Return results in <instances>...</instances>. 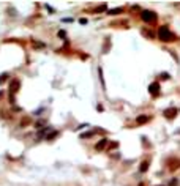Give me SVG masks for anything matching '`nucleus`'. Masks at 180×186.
Here are the masks:
<instances>
[{"label": "nucleus", "mask_w": 180, "mask_h": 186, "mask_svg": "<svg viewBox=\"0 0 180 186\" xmlns=\"http://www.w3.org/2000/svg\"><path fill=\"white\" fill-rule=\"evenodd\" d=\"M158 38L161 41H164V43H171V41L175 39V35L169 30L168 25H163V27H159V30H158Z\"/></svg>", "instance_id": "f257e3e1"}, {"label": "nucleus", "mask_w": 180, "mask_h": 186, "mask_svg": "<svg viewBox=\"0 0 180 186\" xmlns=\"http://www.w3.org/2000/svg\"><path fill=\"white\" fill-rule=\"evenodd\" d=\"M141 17H142L144 22L152 24V22H155V20H156V13H153V11H150V10H144V11L141 13Z\"/></svg>", "instance_id": "f03ea898"}, {"label": "nucleus", "mask_w": 180, "mask_h": 186, "mask_svg": "<svg viewBox=\"0 0 180 186\" xmlns=\"http://www.w3.org/2000/svg\"><path fill=\"white\" fill-rule=\"evenodd\" d=\"M19 90V80L13 79L11 84H10V95H11V102H14V93Z\"/></svg>", "instance_id": "7ed1b4c3"}, {"label": "nucleus", "mask_w": 180, "mask_h": 186, "mask_svg": "<svg viewBox=\"0 0 180 186\" xmlns=\"http://www.w3.org/2000/svg\"><path fill=\"white\" fill-rule=\"evenodd\" d=\"M159 82H152V84L149 85V92H150V95L152 96H158L159 95Z\"/></svg>", "instance_id": "20e7f679"}, {"label": "nucleus", "mask_w": 180, "mask_h": 186, "mask_svg": "<svg viewBox=\"0 0 180 186\" xmlns=\"http://www.w3.org/2000/svg\"><path fill=\"white\" fill-rule=\"evenodd\" d=\"M163 114H164V117H166L168 120H172V118H175V117H177L178 109H177V107H169V109H166Z\"/></svg>", "instance_id": "39448f33"}, {"label": "nucleus", "mask_w": 180, "mask_h": 186, "mask_svg": "<svg viewBox=\"0 0 180 186\" xmlns=\"http://www.w3.org/2000/svg\"><path fill=\"white\" fill-rule=\"evenodd\" d=\"M108 142H109V140H108L106 137H103V139H101V140H99V142L96 143V145H95V150H96V151L104 150V148H106V145H108Z\"/></svg>", "instance_id": "423d86ee"}, {"label": "nucleus", "mask_w": 180, "mask_h": 186, "mask_svg": "<svg viewBox=\"0 0 180 186\" xmlns=\"http://www.w3.org/2000/svg\"><path fill=\"white\" fill-rule=\"evenodd\" d=\"M149 120H150L149 115H139V117L136 118V123H137V125H144V123H147Z\"/></svg>", "instance_id": "0eeeda50"}, {"label": "nucleus", "mask_w": 180, "mask_h": 186, "mask_svg": "<svg viewBox=\"0 0 180 186\" xmlns=\"http://www.w3.org/2000/svg\"><path fill=\"white\" fill-rule=\"evenodd\" d=\"M178 167H180V159H172L169 164V170H175Z\"/></svg>", "instance_id": "6e6552de"}, {"label": "nucleus", "mask_w": 180, "mask_h": 186, "mask_svg": "<svg viewBox=\"0 0 180 186\" xmlns=\"http://www.w3.org/2000/svg\"><path fill=\"white\" fill-rule=\"evenodd\" d=\"M122 11H123V8L118 6V8H114V10H108V14L109 16H115V14H120Z\"/></svg>", "instance_id": "1a4fd4ad"}, {"label": "nucleus", "mask_w": 180, "mask_h": 186, "mask_svg": "<svg viewBox=\"0 0 180 186\" xmlns=\"http://www.w3.org/2000/svg\"><path fill=\"white\" fill-rule=\"evenodd\" d=\"M149 166H150L149 161H142V162H141V167H139V172H147V170H149Z\"/></svg>", "instance_id": "9d476101"}, {"label": "nucleus", "mask_w": 180, "mask_h": 186, "mask_svg": "<svg viewBox=\"0 0 180 186\" xmlns=\"http://www.w3.org/2000/svg\"><path fill=\"white\" fill-rule=\"evenodd\" d=\"M93 136H95V131H87V133L81 134V139H89V137H93Z\"/></svg>", "instance_id": "9b49d317"}, {"label": "nucleus", "mask_w": 180, "mask_h": 186, "mask_svg": "<svg viewBox=\"0 0 180 186\" xmlns=\"http://www.w3.org/2000/svg\"><path fill=\"white\" fill-rule=\"evenodd\" d=\"M57 136H58V131H51V133L46 136V139H48V140H52V139L57 137Z\"/></svg>", "instance_id": "f8f14e48"}, {"label": "nucleus", "mask_w": 180, "mask_h": 186, "mask_svg": "<svg viewBox=\"0 0 180 186\" xmlns=\"http://www.w3.org/2000/svg\"><path fill=\"white\" fill-rule=\"evenodd\" d=\"M32 44H33L35 47H39V49H43V47H46V44H44V43H39V41H35V39L32 41Z\"/></svg>", "instance_id": "ddd939ff"}, {"label": "nucleus", "mask_w": 180, "mask_h": 186, "mask_svg": "<svg viewBox=\"0 0 180 186\" xmlns=\"http://www.w3.org/2000/svg\"><path fill=\"white\" fill-rule=\"evenodd\" d=\"M8 76H10L8 73H2V74H0V85H2L3 82H5V80L8 79Z\"/></svg>", "instance_id": "4468645a"}, {"label": "nucleus", "mask_w": 180, "mask_h": 186, "mask_svg": "<svg viewBox=\"0 0 180 186\" xmlns=\"http://www.w3.org/2000/svg\"><path fill=\"white\" fill-rule=\"evenodd\" d=\"M106 10H108V5L103 3V5H99V6L96 8V13H101V11H106Z\"/></svg>", "instance_id": "2eb2a0df"}, {"label": "nucleus", "mask_w": 180, "mask_h": 186, "mask_svg": "<svg viewBox=\"0 0 180 186\" xmlns=\"http://www.w3.org/2000/svg\"><path fill=\"white\" fill-rule=\"evenodd\" d=\"M44 123H46L44 120H39L38 123H35V128H38V129H39V128H43V125H44Z\"/></svg>", "instance_id": "dca6fc26"}, {"label": "nucleus", "mask_w": 180, "mask_h": 186, "mask_svg": "<svg viewBox=\"0 0 180 186\" xmlns=\"http://www.w3.org/2000/svg\"><path fill=\"white\" fill-rule=\"evenodd\" d=\"M98 74H99V80H101V84H103V87H104V80H103V70H101V68H98Z\"/></svg>", "instance_id": "f3484780"}, {"label": "nucleus", "mask_w": 180, "mask_h": 186, "mask_svg": "<svg viewBox=\"0 0 180 186\" xmlns=\"http://www.w3.org/2000/svg\"><path fill=\"white\" fill-rule=\"evenodd\" d=\"M58 36L62 38V39H65V38H66V32H65V30H58Z\"/></svg>", "instance_id": "a211bd4d"}, {"label": "nucleus", "mask_w": 180, "mask_h": 186, "mask_svg": "<svg viewBox=\"0 0 180 186\" xmlns=\"http://www.w3.org/2000/svg\"><path fill=\"white\" fill-rule=\"evenodd\" d=\"M79 24L85 25V24H87V19H85V17H81V19H79Z\"/></svg>", "instance_id": "6ab92c4d"}, {"label": "nucleus", "mask_w": 180, "mask_h": 186, "mask_svg": "<svg viewBox=\"0 0 180 186\" xmlns=\"http://www.w3.org/2000/svg\"><path fill=\"white\" fill-rule=\"evenodd\" d=\"M63 22H73V17H65Z\"/></svg>", "instance_id": "aec40b11"}, {"label": "nucleus", "mask_w": 180, "mask_h": 186, "mask_svg": "<svg viewBox=\"0 0 180 186\" xmlns=\"http://www.w3.org/2000/svg\"><path fill=\"white\" fill-rule=\"evenodd\" d=\"M85 126H89V125H87V123H82V125L77 126V129H82V128H85Z\"/></svg>", "instance_id": "412c9836"}, {"label": "nucleus", "mask_w": 180, "mask_h": 186, "mask_svg": "<svg viewBox=\"0 0 180 186\" xmlns=\"http://www.w3.org/2000/svg\"><path fill=\"white\" fill-rule=\"evenodd\" d=\"M161 77H163V79H169V74H168V73H163Z\"/></svg>", "instance_id": "4be33fe9"}, {"label": "nucleus", "mask_w": 180, "mask_h": 186, "mask_svg": "<svg viewBox=\"0 0 180 186\" xmlns=\"http://www.w3.org/2000/svg\"><path fill=\"white\" fill-rule=\"evenodd\" d=\"M0 96H2V93H0Z\"/></svg>", "instance_id": "5701e85b"}]
</instances>
